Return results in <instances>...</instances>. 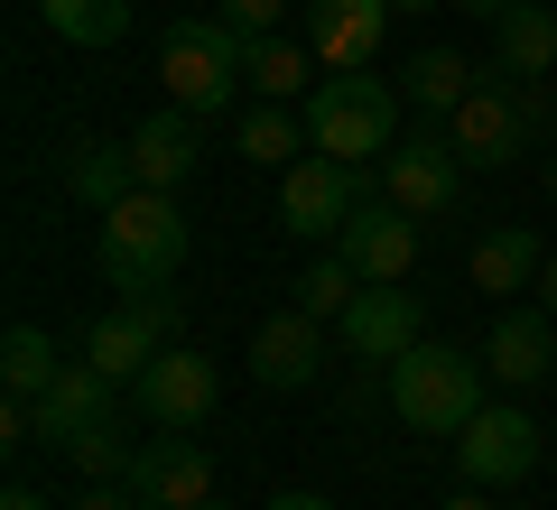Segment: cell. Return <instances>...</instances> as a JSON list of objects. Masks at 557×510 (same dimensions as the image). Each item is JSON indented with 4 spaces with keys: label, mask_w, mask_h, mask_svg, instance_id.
Wrapping results in <instances>:
<instances>
[{
    "label": "cell",
    "mask_w": 557,
    "mask_h": 510,
    "mask_svg": "<svg viewBox=\"0 0 557 510\" xmlns=\"http://www.w3.org/2000/svg\"><path fill=\"white\" fill-rule=\"evenodd\" d=\"M465 167L456 158V139H428V121H418V139H391V158H381V196L399 204V214H418V223H437V214H456V196H465Z\"/></svg>",
    "instance_id": "cell-7"
},
{
    "label": "cell",
    "mask_w": 557,
    "mask_h": 510,
    "mask_svg": "<svg viewBox=\"0 0 557 510\" xmlns=\"http://www.w3.org/2000/svg\"><path fill=\"white\" fill-rule=\"evenodd\" d=\"M205 510H223V501H205Z\"/></svg>",
    "instance_id": "cell-39"
},
{
    "label": "cell",
    "mask_w": 557,
    "mask_h": 510,
    "mask_svg": "<svg viewBox=\"0 0 557 510\" xmlns=\"http://www.w3.org/2000/svg\"><path fill=\"white\" fill-rule=\"evenodd\" d=\"M196 158H205V121L177 112V102L131 130V167H139V186H159V196H177V186L196 177Z\"/></svg>",
    "instance_id": "cell-17"
},
{
    "label": "cell",
    "mask_w": 557,
    "mask_h": 510,
    "mask_svg": "<svg viewBox=\"0 0 557 510\" xmlns=\"http://www.w3.org/2000/svg\"><path fill=\"white\" fill-rule=\"evenodd\" d=\"M278 10L288 0H214V20H233L242 38H278Z\"/></svg>",
    "instance_id": "cell-29"
},
{
    "label": "cell",
    "mask_w": 557,
    "mask_h": 510,
    "mask_svg": "<svg viewBox=\"0 0 557 510\" xmlns=\"http://www.w3.org/2000/svg\"><path fill=\"white\" fill-rule=\"evenodd\" d=\"M391 130H399V94L362 65V75H317V94H307V139H317L325 158H391Z\"/></svg>",
    "instance_id": "cell-4"
},
{
    "label": "cell",
    "mask_w": 557,
    "mask_h": 510,
    "mask_svg": "<svg viewBox=\"0 0 557 510\" xmlns=\"http://www.w3.org/2000/svg\"><path fill=\"white\" fill-rule=\"evenodd\" d=\"M65 510H139V501H131V483H84Z\"/></svg>",
    "instance_id": "cell-31"
},
{
    "label": "cell",
    "mask_w": 557,
    "mask_h": 510,
    "mask_svg": "<svg viewBox=\"0 0 557 510\" xmlns=\"http://www.w3.org/2000/svg\"><path fill=\"white\" fill-rule=\"evenodd\" d=\"M483 372H493L502 390H539V381L557 372V315L539 307V297L493 315V334H483Z\"/></svg>",
    "instance_id": "cell-13"
},
{
    "label": "cell",
    "mask_w": 557,
    "mask_h": 510,
    "mask_svg": "<svg viewBox=\"0 0 557 510\" xmlns=\"http://www.w3.org/2000/svg\"><path fill=\"white\" fill-rule=\"evenodd\" d=\"M57 455L84 473V483H131V455L139 446H131V427H121V409H112V418H94V427H75Z\"/></svg>",
    "instance_id": "cell-26"
},
{
    "label": "cell",
    "mask_w": 557,
    "mask_h": 510,
    "mask_svg": "<svg viewBox=\"0 0 557 510\" xmlns=\"http://www.w3.org/2000/svg\"><path fill=\"white\" fill-rule=\"evenodd\" d=\"M446 10H465V20H502L511 0H446Z\"/></svg>",
    "instance_id": "cell-34"
},
{
    "label": "cell",
    "mask_w": 557,
    "mask_h": 510,
    "mask_svg": "<svg viewBox=\"0 0 557 510\" xmlns=\"http://www.w3.org/2000/svg\"><path fill=\"white\" fill-rule=\"evenodd\" d=\"M335 325H344V353L372 362V372H391L409 344H428V307H418L409 288H362L354 307L335 315Z\"/></svg>",
    "instance_id": "cell-11"
},
{
    "label": "cell",
    "mask_w": 557,
    "mask_h": 510,
    "mask_svg": "<svg viewBox=\"0 0 557 510\" xmlns=\"http://www.w3.org/2000/svg\"><path fill=\"white\" fill-rule=\"evenodd\" d=\"M168 344H177V334H168L159 315L139 307V297H121L112 315H94V325H84V362H94L102 381H121V390H131V381L168 353Z\"/></svg>",
    "instance_id": "cell-15"
},
{
    "label": "cell",
    "mask_w": 557,
    "mask_h": 510,
    "mask_svg": "<svg viewBox=\"0 0 557 510\" xmlns=\"http://www.w3.org/2000/svg\"><path fill=\"white\" fill-rule=\"evenodd\" d=\"M548 139H557V121H548ZM548 196H557V158H548Z\"/></svg>",
    "instance_id": "cell-38"
},
{
    "label": "cell",
    "mask_w": 557,
    "mask_h": 510,
    "mask_svg": "<svg viewBox=\"0 0 557 510\" xmlns=\"http://www.w3.org/2000/svg\"><path fill=\"white\" fill-rule=\"evenodd\" d=\"M446 510H493V492H483V483H465V492H456Z\"/></svg>",
    "instance_id": "cell-36"
},
{
    "label": "cell",
    "mask_w": 557,
    "mask_h": 510,
    "mask_svg": "<svg viewBox=\"0 0 557 510\" xmlns=\"http://www.w3.org/2000/svg\"><path fill=\"white\" fill-rule=\"evenodd\" d=\"M483 353H465V344H409V353L381 372V390H391V418L409 436H465L483 409Z\"/></svg>",
    "instance_id": "cell-1"
},
{
    "label": "cell",
    "mask_w": 557,
    "mask_h": 510,
    "mask_svg": "<svg viewBox=\"0 0 557 510\" xmlns=\"http://www.w3.org/2000/svg\"><path fill=\"white\" fill-rule=\"evenodd\" d=\"M354 297H362V270H354V260H344V251L307 260V270L288 278V307H307V315H317V325H335V315L354 307Z\"/></svg>",
    "instance_id": "cell-28"
},
{
    "label": "cell",
    "mask_w": 557,
    "mask_h": 510,
    "mask_svg": "<svg viewBox=\"0 0 557 510\" xmlns=\"http://www.w3.org/2000/svg\"><path fill=\"white\" fill-rule=\"evenodd\" d=\"M233 149L251 158V167H298L317 139H307V112H288V102H260V112H242Z\"/></svg>",
    "instance_id": "cell-23"
},
{
    "label": "cell",
    "mask_w": 557,
    "mask_h": 510,
    "mask_svg": "<svg viewBox=\"0 0 557 510\" xmlns=\"http://www.w3.org/2000/svg\"><path fill=\"white\" fill-rule=\"evenodd\" d=\"M474 84H483V75H474V57H465V47H418V57L399 65V102H409L418 121H456Z\"/></svg>",
    "instance_id": "cell-19"
},
{
    "label": "cell",
    "mask_w": 557,
    "mask_h": 510,
    "mask_svg": "<svg viewBox=\"0 0 557 510\" xmlns=\"http://www.w3.org/2000/svg\"><path fill=\"white\" fill-rule=\"evenodd\" d=\"M94 260H102V278H112L121 297L168 288L177 260H186V214H177V196H159V186L121 196L112 214H102V233H94Z\"/></svg>",
    "instance_id": "cell-3"
},
{
    "label": "cell",
    "mask_w": 557,
    "mask_h": 510,
    "mask_svg": "<svg viewBox=\"0 0 557 510\" xmlns=\"http://www.w3.org/2000/svg\"><path fill=\"white\" fill-rule=\"evenodd\" d=\"M159 84H168V102L177 112H196V121H223L233 112V94L251 84V38H242L233 20H177L159 38Z\"/></svg>",
    "instance_id": "cell-2"
},
{
    "label": "cell",
    "mask_w": 557,
    "mask_h": 510,
    "mask_svg": "<svg viewBox=\"0 0 557 510\" xmlns=\"http://www.w3.org/2000/svg\"><path fill=\"white\" fill-rule=\"evenodd\" d=\"M0 446H10V455L47 446V436H38V399H0Z\"/></svg>",
    "instance_id": "cell-30"
},
{
    "label": "cell",
    "mask_w": 557,
    "mask_h": 510,
    "mask_svg": "<svg viewBox=\"0 0 557 510\" xmlns=\"http://www.w3.org/2000/svg\"><path fill=\"white\" fill-rule=\"evenodd\" d=\"M548 65H557V10L548 0H511L493 20V75L530 84V75H548Z\"/></svg>",
    "instance_id": "cell-21"
},
{
    "label": "cell",
    "mask_w": 557,
    "mask_h": 510,
    "mask_svg": "<svg viewBox=\"0 0 557 510\" xmlns=\"http://www.w3.org/2000/svg\"><path fill=\"white\" fill-rule=\"evenodd\" d=\"M112 409H121V381H102L94 362H65V372L38 390V436L65 446L75 427H94V418H112Z\"/></svg>",
    "instance_id": "cell-20"
},
{
    "label": "cell",
    "mask_w": 557,
    "mask_h": 510,
    "mask_svg": "<svg viewBox=\"0 0 557 510\" xmlns=\"http://www.w3.org/2000/svg\"><path fill=\"white\" fill-rule=\"evenodd\" d=\"M0 510H57V501H47V492H28V483H10V501H0Z\"/></svg>",
    "instance_id": "cell-33"
},
{
    "label": "cell",
    "mask_w": 557,
    "mask_h": 510,
    "mask_svg": "<svg viewBox=\"0 0 557 510\" xmlns=\"http://www.w3.org/2000/svg\"><path fill=\"white\" fill-rule=\"evenodd\" d=\"M57 372H65L57 334H47V325H10V344H0V390H10V399H38Z\"/></svg>",
    "instance_id": "cell-27"
},
{
    "label": "cell",
    "mask_w": 557,
    "mask_h": 510,
    "mask_svg": "<svg viewBox=\"0 0 557 510\" xmlns=\"http://www.w3.org/2000/svg\"><path fill=\"white\" fill-rule=\"evenodd\" d=\"M391 38V0H307V47L325 75H362Z\"/></svg>",
    "instance_id": "cell-14"
},
{
    "label": "cell",
    "mask_w": 557,
    "mask_h": 510,
    "mask_svg": "<svg viewBox=\"0 0 557 510\" xmlns=\"http://www.w3.org/2000/svg\"><path fill=\"white\" fill-rule=\"evenodd\" d=\"M539 270H548V251H539L530 223H502V233L474 241V297H530Z\"/></svg>",
    "instance_id": "cell-22"
},
{
    "label": "cell",
    "mask_w": 557,
    "mask_h": 510,
    "mask_svg": "<svg viewBox=\"0 0 557 510\" xmlns=\"http://www.w3.org/2000/svg\"><path fill=\"white\" fill-rule=\"evenodd\" d=\"M214 399H223V381H214V362H205L196 344H168V353L131 381V409L159 436H196L205 418H214Z\"/></svg>",
    "instance_id": "cell-8"
},
{
    "label": "cell",
    "mask_w": 557,
    "mask_h": 510,
    "mask_svg": "<svg viewBox=\"0 0 557 510\" xmlns=\"http://www.w3.org/2000/svg\"><path fill=\"white\" fill-rule=\"evenodd\" d=\"M57 186L94 214H112L121 196H139V167H131V139H65L57 158Z\"/></svg>",
    "instance_id": "cell-18"
},
{
    "label": "cell",
    "mask_w": 557,
    "mask_h": 510,
    "mask_svg": "<svg viewBox=\"0 0 557 510\" xmlns=\"http://www.w3.org/2000/svg\"><path fill=\"white\" fill-rule=\"evenodd\" d=\"M446 139H456V158L474 167V177H502V167L539 139V121H530V102H520L511 75H483L474 94H465V112L446 121Z\"/></svg>",
    "instance_id": "cell-6"
},
{
    "label": "cell",
    "mask_w": 557,
    "mask_h": 510,
    "mask_svg": "<svg viewBox=\"0 0 557 510\" xmlns=\"http://www.w3.org/2000/svg\"><path fill=\"white\" fill-rule=\"evenodd\" d=\"M131 501L139 510H205L214 501V446L196 436H159L131 455Z\"/></svg>",
    "instance_id": "cell-10"
},
{
    "label": "cell",
    "mask_w": 557,
    "mask_h": 510,
    "mask_svg": "<svg viewBox=\"0 0 557 510\" xmlns=\"http://www.w3.org/2000/svg\"><path fill=\"white\" fill-rule=\"evenodd\" d=\"M251 94H260V102L317 94V47H298V38H251Z\"/></svg>",
    "instance_id": "cell-25"
},
{
    "label": "cell",
    "mask_w": 557,
    "mask_h": 510,
    "mask_svg": "<svg viewBox=\"0 0 557 510\" xmlns=\"http://www.w3.org/2000/svg\"><path fill=\"white\" fill-rule=\"evenodd\" d=\"M530 297H539V307L557 315V251H548V270H539V288H530Z\"/></svg>",
    "instance_id": "cell-35"
},
{
    "label": "cell",
    "mask_w": 557,
    "mask_h": 510,
    "mask_svg": "<svg viewBox=\"0 0 557 510\" xmlns=\"http://www.w3.org/2000/svg\"><path fill=\"white\" fill-rule=\"evenodd\" d=\"M251 372H260V390H307V381L325 372V325L307 307H278L270 325L251 334Z\"/></svg>",
    "instance_id": "cell-16"
},
{
    "label": "cell",
    "mask_w": 557,
    "mask_h": 510,
    "mask_svg": "<svg viewBox=\"0 0 557 510\" xmlns=\"http://www.w3.org/2000/svg\"><path fill=\"white\" fill-rule=\"evenodd\" d=\"M362 204H372V177H362L354 158L307 149L298 167H278V233L288 241H335Z\"/></svg>",
    "instance_id": "cell-5"
},
{
    "label": "cell",
    "mask_w": 557,
    "mask_h": 510,
    "mask_svg": "<svg viewBox=\"0 0 557 510\" xmlns=\"http://www.w3.org/2000/svg\"><path fill=\"white\" fill-rule=\"evenodd\" d=\"M38 20L57 28L65 47H121L139 20V0H38Z\"/></svg>",
    "instance_id": "cell-24"
},
{
    "label": "cell",
    "mask_w": 557,
    "mask_h": 510,
    "mask_svg": "<svg viewBox=\"0 0 557 510\" xmlns=\"http://www.w3.org/2000/svg\"><path fill=\"white\" fill-rule=\"evenodd\" d=\"M260 510H335V501H325V492H270Z\"/></svg>",
    "instance_id": "cell-32"
},
{
    "label": "cell",
    "mask_w": 557,
    "mask_h": 510,
    "mask_svg": "<svg viewBox=\"0 0 557 510\" xmlns=\"http://www.w3.org/2000/svg\"><path fill=\"white\" fill-rule=\"evenodd\" d=\"M456 473L465 483H483V492H511V483H530L539 473V418L530 409H511V399H483L474 409V427L456 436Z\"/></svg>",
    "instance_id": "cell-9"
},
{
    "label": "cell",
    "mask_w": 557,
    "mask_h": 510,
    "mask_svg": "<svg viewBox=\"0 0 557 510\" xmlns=\"http://www.w3.org/2000/svg\"><path fill=\"white\" fill-rule=\"evenodd\" d=\"M391 10H446V0H391Z\"/></svg>",
    "instance_id": "cell-37"
},
{
    "label": "cell",
    "mask_w": 557,
    "mask_h": 510,
    "mask_svg": "<svg viewBox=\"0 0 557 510\" xmlns=\"http://www.w3.org/2000/svg\"><path fill=\"white\" fill-rule=\"evenodd\" d=\"M335 251L362 270V288H399V278L418 270V214H399L391 196H372V204L335 233Z\"/></svg>",
    "instance_id": "cell-12"
}]
</instances>
